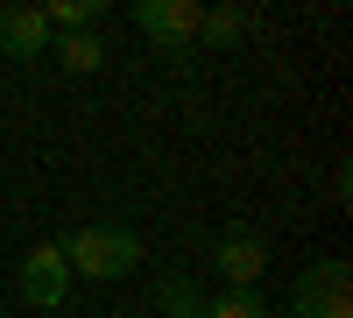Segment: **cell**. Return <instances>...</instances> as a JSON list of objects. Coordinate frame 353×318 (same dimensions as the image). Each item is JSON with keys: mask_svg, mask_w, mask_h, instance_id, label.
Listing matches in <instances>:
<instances>
[{"mask_svg": "<svg viewBox=\"0 0 353 318\" xmlns=\"http://www.w3.org/2000/svg\"><path fill=\"white\" fill-rule=\"evenodd\" d=\"M205 318H269V304H261V290H219Z\"/></svg>", "mask_w": 353, "mask_h": 318, "instance_id": "8fae6325", "label": "cell"}, {"mask_svg": "<svg viewBox=\"0 0 353 318\" xmlns=\"http://www.w3.org/2000/svg\"><path fill=\"white\" fill-rule=\"evenodd\" d=\"M198 0H134V28L156 43H198Z\"/></svg>", "mask_w": 353, "mask_h": 318, "instance_id": "277c9868", "label": "cell"}, {"mask_svg": "<svg viewBox=\"0 0 353 318\" xmlns=\"http://www.w3.org/2000/svg\"><path fill=\"white\" fill-rule=\"evenodd\" d=\"M212 262H219V276H226V290H254L261 269H269V241L241 226V234H226V241L212 248Z\"/></svg>", "mask_w": 353, "mask_h": 318, "instance_id": "5b68a950", "label": "cell"}, {"mask_svg": "<svg viewBox=\"0 0 353 318\" xmlns=\"http://www.w3.org/2000/svg\"><path fill=\"white\" fill-rule=\"evenodd\" d=\"M43 50H50L43 8H0V57H43Z\"/></svg>", "mask_w": 353, "mask_h": 318, "instance_id": "8992f818", "label": "cell"}, {"mask_svg": "<svg viewBox=\"0 0 353 318\" xmlns=\"http://www.w3.org/2000/svg\"><path fill=\"white\" fill-rule=\"evenodd\" d=\"M290 318H353V276L346 262H318L290 290Z\"/></svg>", "mask_w": 353, "mask_h": 318, "instance_id": "7a4b0ae2", "label": "cell"}, {"mask_svg": "<svg viewBox=\"0 0 353 318\" xmlns=\"http://www.w3.org/2000/svg\"><path fill=\"white\" fill-rule=\"evenodd\" d=\"M156 297H163L170 318H205V297H198V283H191V276H163V283H156Z\"/></svg>", "mask_w": 353, "mask_h": 318, "instance_id": "9c48e42d", "label": "cell"}, {"mask_svg": "<svg viewBox=\"0 0 353 318\" xmlns=\"http://www.w3.org/2000/svg\"><path fill=\"white\" fill-rule=\"evenodd\" d=\"M99 14H106V0H57V8H43V21L64 28V36H92Z\"/></svg>", "mask_w": 353, "mask_h": 318, "instance_id": "ba28073f", "label": "cell"}, {"mask_svg": "<svg viewBox=\"0 0 353 318\" xmlns=\"http://www.w3.org/2000/svg\"><path fill=\"white\" fill-rule=\"evenodd\" d=\"M57 248H64V262H71V283H78V276H85V283H121V276L141 269V234L121 226V219L78 226V234L57 241Z\"/></svg>", "mask_w": 353, "mask_h": 318, "instance_id": "6da1fadb", "label": "cell"}, {"mask_svg": "<svg viewBox=\"0 0 353 318\" xmlns=\"http://www.w3.org/2000/svg\"><path fill=\"white\" fill-rule=\"evenodd\" d=\"M57 64H64V71H99L106 64V43L99 36H64V43H57Z\"/></svg>", "mask_w": 353, "mask_h": 318, "instance_id": "30bf717a", "label": "cell"}, {"mask_svg": "<svg viewBox=\"0 0 353 318\" xmlns=\"http://www.w3.org/2000/svg\"><path fill=\"white\" fill-rule=\"evenodd\" d=\"M21 297L36 304V311H57V304L71 297V262H64L57 241H43V248L21 255Z\"/></svg>", "mask_w": 353, "mask_h": 318, "instance_id": "3957f363", "label": "cell"}, {"mask_svg": "<svg viewBox=\"0 0 353 318\" xmlns=\"http://www.w3.org/2000/svg\"><path fill=\"white\" fill-rule=\"evenodd\" d=\"M241 36H248V14H241V8H205V14H198V43L233 50Z\"/></svg>", "mask_w": 353, "mask_h": 318, "instance_id": "52a82bcc", "label": "cell"}]
</instances>
